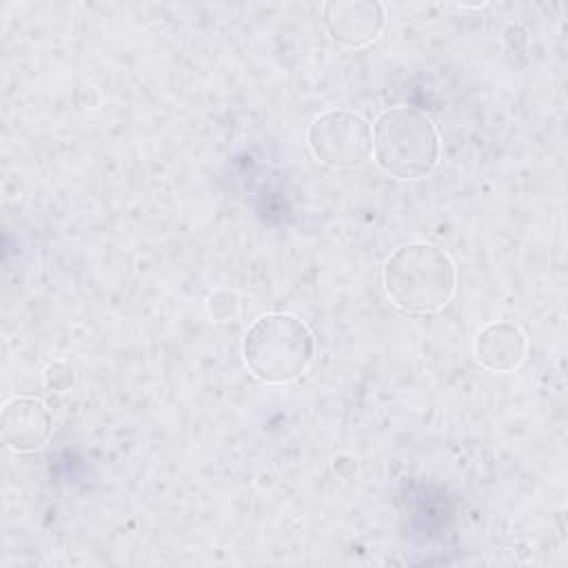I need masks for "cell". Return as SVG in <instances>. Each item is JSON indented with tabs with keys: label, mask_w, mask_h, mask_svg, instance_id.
Listing matches in <instances>:
<instances>
[{
	"label": "cell",
	"mask_w": 568,
	"mask_h": 568,
	"mask_svg": "<svg viewBox=\"0 0 568 568\" xmlns=\"http://www.w3.org/2000/svg\"><path fill=\"white\" fill-rule=\"evenodd\" d=\"M386 297L406 313H433L455 293L450 255L428 242H408L390 253L382 268Z\"/></svg>",
	"instance_id": "6da1fadb"
},
{
	"label": "cell",
	"mask_w": 568,
	"mask_h": 568,
	"mask_svg": "<svg viewBox=\"0 0 568 568\" xmlns=\"http://www.w3.org/2000/svg\"><path fill=\"white\" fill-rule=\"evenodd\" d=\"M315 355V337L306 322L291 313H266L244 335L246 368L266 384H288L306 373Z\"/></svg>",
	"instance_id": "7a4b0ae2"
},
{
	"label": "cell",
	"mask_w": 568,
	"mask_h": 568,
	"mask_svg": "<svg viewBox=\"0 0 568 568\" xmlns=\"http://www.w3.org/2000/svg\"><path fill=\"white\" fill-rule=\"evenodd\" d=\"M373 155L388 175L422 180L439 162V133L424 111L393 106L373 124Z\"/></svg>",
	"instance_id": "3957f363"
},
{
	"label": "cell",
	"mask_w": 568,
	"mask_h": 568,
	"mask_svg": "<svg viewBox=\"0 0 568 568\" xmlns=\"http://www.w3.org/2000/svg\"><path fill=\"white\" fill-rule=\"evenodd\" d=\"M308 149L331 169L359 166L373 153V129L355 111L333 109L320 113L308 126Z\"/></svg>",
	"instance_id": "277c9868"
},
{
	"label": "cell",
	"mask_w": 568,
	"mask_h": 568,
	"mask_svg": "<svg viewBox=\"0 0 568 568\" xmlns=\"http://www.w3.org/2000/svg\"><path fill=\"white\" fill-rule=\"evenodd\" d=\"M324 22L339 44L359 49L379 38L386 24V9L375 0L326 2Z\"/></svg>",
	"instance_id": "5b68a950"
},
{
	"label": "cell",
	"mask_w": 568,
	"mask_h": 568,
	"mask_svg": "<svg viewBox=\"0 0 568 568\" xmlns=\"http://www.w3.org/2000/svg\"><path fill=\"white\" fill-rule=\"evenodd\" d=\"M51 413L36 397H13L2 408V439L16 453H31L44 446L51 435Z\"/></svg>",
	"instance_id": "8992f818"
},
{
	"label": "cell",
	"mask_w": 568,
	"mask_h": 568,
	"mask_svg": "<svg viewBox=\"0 0 568 568\" xmlns=\"http://www.w3.org/2000/svg\"><path fill=\"white\" fill-rule=\"evenodd\" d=\"M475 355L490 371H510L526 357V335L513 322H490L475 337Z\"/></svg>",
	"instance_id": "52a82bcc"
},
{
	"label": "cell",
	"mask_w": 568,
	"mask_h": 568,
	"mask_svg": "<svg viewBox=\"0 0 568 568\" xmlns=\"http://www.w3.org/2000/svg\"><path fill=\"white\" fill-rule=\"evenodd\" d=\"M209 306V313L220 320V322H226V320H233L237 317L240 313V304H237V297L229 291H220V293H213L206 302Z\"/></svg>",
	"instance_id": "ba28073f"
},
{
	"label": "cell",
	"mask_w": 568,
	"mask_h": 568,
	"mask_svg": "<svg viewBox=\"0 0 568 568\" xmlns=\"http://www.w3.org/2000/svg\"><path fill=\"white\" fill-rule=\"evenodd\" d=\"M44 384L49 388H53V390H64V388H69L73 384V373H71L69 366H64L60 362L49 364L44 368Z\"/></svg>",
	"instance_id": "9c48e42d"
}]
</instances>
